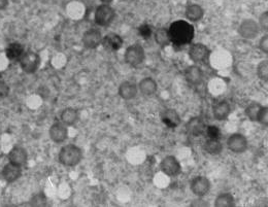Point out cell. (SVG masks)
<instances>
[{
    "label": "cell",
    "mask_w": 268,
    "mask_h": 207,
    "mask_svg": "<svg viewBox=\"0 0 268 207\" xmlns=\"http://www.w3.org/2000/svg\"><path fill=\"white\" fill-rule=\"evenodd\" d=\"M206 134L210 139H219L221 137V130L217 126H208Z\"/></svg>",
    "instance_id": "obj_30"
},
{
    "label": "cell",
    "mask_w": 268,
    "mask_h": 207,
    "mask_svg": "<svg viewBox=\"0 0 268 207\" xmlns=\"http://www.w3.org/2000/svg\"><path fill=\"white\" fill-rule=\"evenodd\" d=\"M257 74L261 81L267 83L268 82V61H262L257 67Z\"/></svg>",
    "instance_id": "obj_29"
},
{
    "label": "cell",
    "mask_w": 268,
    "mask_h": 207,
    "mask_svg": "<svg viewBox=\"0 0 268 207\" xmlns=\"http://www.w3.org/2000/svg\"><path fill=\"white\" fill-rule=\"evenodd\" d=\"M162 122L169 128H175L181 124V117L174 109H166L161 115Z\"/></svg>",
    "instance_id": "obj_20"
},
{
    "label": "cell",
    "mask_w": 268,
    "mask_h": 207,
    "mask_svg": "<svg viewBox=\"0 0 268 207\" xmlns=\"http://www.w3.org/2000/svg\"><path fill=\"white\" fill-rule=\"evenodd\" d=\"M204 150L206 153L210 154V155H219L221 154L222 149H223V145L222 143L219 141V139H208L203 146Z\"/></svg>",
    "instance_id": "obj_26"
},
{
    "label": "cell",
    "mask_w": 268,
    "mask_h": 207,
    "mask_svg": "<svg viewBox=\"0 0 268 207\" xmlns=\"http://www.w3.org/2000/svg\"><path fill=\"white\" fill-rule=\"evenodd\" d=\"M259 48L264 54L268 53V36L267 35H264L261 39L259 43Z\"/></svg>",
    "instance_id": "obj_35"
},
{
    "label": "cell",
    "mask_w": 268,
    "mask_h": 207,
    "mask_svg": "<svg viewBox=\"0 0 268 207\" xmlns=\"http://www.w3.org/2000/svg\"><path fill=\"white\" fill-rule=\"evenodd\" d=\"M24 53H25L24 47L19 43L10 44L6 49L7 58L11 61H20Z\"/></svg>",
    "instance_id": "obj_19"
},
{
    "label": "cell",
    "mask_w": 268,
    "mask_h": 207,
    "mask_svg": "<svg viewBox=\"0 0 268 207\" xmlns=\"http://www.w3.org/2000/svg\"><path fill=\"white\" fill-rule=\"evenodd\" d=\"M152 28L149 24H144V25H141L139 28H138V34L142 37V39H145V40H148L151 37L152 35Z\"/></svg>",
    "instance_id": "obj_32"
},
{
    "label": "cell",
    "mask_w": 268,
    "mask_h": 207,
    "mask_svg": "<svg viewBox=\"0 0 268 207\" xmlns=\"http://www.w3.org/2000/svg\"><path fill=\"white\" fill-rule=\"evenodd\" d=\"M262 106L259 104V103H257V102H253V103H251V104H249L247 107H246V109H245V115H246V117L249 119V120H251V121H257V116H258V112H259V110H260V108H261Z\"/></svg>",
    "instance_id": "obj_28"
},
{
    "label": "cell",
    "mask_w": 268,
    "mask_h": 207,
    "mask_svg": "<svg viewBox=\"0 0 268 207\" xmlns=\"http://www.w3.org/2000/svg\"><path fill=\"white\" fill-rule=\"evenodd\" d=\"M257 121L259 123H261L264 126H267L268 124V108L267 107H261L259 112H258V116H257Z\"/></svg>",
    "instance_id": "obj_31"
},
{
    "label": "cell",
    "mask_w": 268,
    "mask_h": 207,
    "mask_svg": "<svg viewBox=\"0 0 268 207\" xmlns=\"http://www.w3.org/2000/svg\"><path fill=\"white\" fill-rule=\"evenodd\" d=\"M210 50L202 44H194L189 49L190 59L198 64H205L209 60Z\"/></svg>",
    "instance_id": "obj_5"
},
{
    "label": "cell",
    "mask_w": 268,
    "mask_h": 207,
    "mask_svg": "<svg viewBox=\"0 0 268 207\" xmlns=\"http://www.w3.org/2000/svg\"><path fill=\"white\" fill-rule=\"evenodd\" d=\"M170 43L175 48H183L190 45L194 39V27L187 21L178 20L171 23L168 29Z\"/></svg>",
    "instance_id": "obj_1"
},
{
    "label": "cell",
    "mask_w": 268,
    "mask_h": 207,
    "mask_svg": "<svg viewBox=\"0 0 268 207\" xmlns=\"http://www.w3.org/2000/svg\"><path fill=\"white\" fill-rule=\"evenodd\" d=\"M22 175V170L21 167L15 165L13 163L7 164L4 169H3V176L8 182H14L17 179H19L20 176Z\"/></svg>",
    "instance_id": "obj_17"
},
{
    "label": "cell",
    "mask_w": 268,
    "mask_h": 207,
    "mask_svg": "<svg viewBox=\"0 0 268 207\" xmlns=\"http://www.w3.org/2000/svg\"><path fill=\"white\" fill-rule=\"evenodd\" d=\"M259 31V25L252 19H245L238 27V33L244 40L255 39V37L258 36Z\"/></svg>",
    "instance_id": "obj_7"
},
{
    "label": "cell",
    "mask_w": 268,
    "mask_h": 207,
    "mask_svg": "<svg viewBox=\"0 0 268 207\" xmlns=\"http://www.w3.org/2000/svg\"><path fill=\"white\" fill-rule=\"evenodd\" d=\"M83 159L82 149L75 144H67L63 146L59 153V161L64 166L73 167L78 165Z\"/></svg>",
    "instance_id": "obj_2"
},
{
    "label": "cell",
    "mask_w": 268,
    "mask_h": 207,
    "mask_svg": "<svg viewBox=\"0 0 268 207\" xmlns=\"http://www.w3.org/2000/svg\"><path fill=\"white\" fill-rule=\"evenodd\" d=\"M138 93L137 86L132 82H124L119 87V95L125 100H131Z\"/></svg>",
    "instance_id": "obj_16"
},
{
    "label": "cell",
    "mask_w": 268,
    "mask_h": 207,
    "mask_svg": "<svg viewBox=\"0 0 268 207\" xmlns=\"http://www.w3.org/2000/svg\"><path fill=\"white\" fill-rule=\"evenodd\" d=\"M158 86L157 83L151 79V78H146L144 80H141L139 85H138V90L142 95L145 96H152L157 92Z\"/></svg>",
    "instance_id": "obj_22"
},
{
    "label": "cell",
    "mask_w": 268,
    "mask_h": 207,
    "mask_svg": "<svg viewBox=\"0 0 268 207\" xmlns=\"http://www.w3.org/2000/svg\"><path fill=\"white\" fill-rule=\"evenodd\" d=\"M191 190L196 196L198 197L205 196L210 190V182L208 178L204 176L195 177L191 182Z\"/></svg>",
    "instance_id": "obj_11"
},
{
    "label": "cell",
    "mask_w": 268,
    "mask_h": 207,
    "mask_svg": "<svg viewBox=\"0 0 268 207\" xmlns=\"http://www.w3.org/2000/svg\"><path fill=\"white\" fill-rule=\"evenodd\" d=\"M161 170L168 176H176L181 173V165L173 156L165 157L160 164Z\"/></svg>",
    "instance_id": "obj_8"
},
{
    "label": "cell",
    "mask_w": 268,
    "mask_h": 207,
    "mask_svg": "<svg viewBox=\"0 0 268 207\" xmlns=\"http://www.w3.org/2000/svg\"><path fill=\"white\" fill-rule=\"evenodd\" d=\"M61 120L63 124L65 125H68V126L74 125L79 120V112L75 108H71V107L65 108L61 114Z\"/></svg>",
    "instance_id": "obj_24"
},
{
    "label": "cell",
    "mask_w": 268,
    "mask_h": 207,
    "mask_svg": "<svg viewBox=\"0 0 268 207\" xmlns=\"http://www.w3.org/2000/svg\"><path fill=\"white\" fill-rule=\"evenodd\" d=\"M259 25L262 30L267 32L268 30V12H264L259 18Z\"/></svg>",
    "instance_id": "obj_34"
},
{
    "label": "cell",
    "mask_w": 268,
    "mask_h": 207,
    "mask_svg": "<svg viewBox=\"0 0 268 207\" xmlns=\"http://www.w3.org/2000/svg\"><path fill=\"white\" fill-rule=\"evenodd\" d=\"M155 41L160 47H167L170 44V37L168 33V29L159 28L155 32Z\"/></svg>",
    "instance_id": "obj_25"
},
{
    "label": "cell",
    "mask_w": 268,
    "mask_h": 207,
    "mask_svg": "<svg viewBox=\"0 0 268 207\" xmlns=\"http://www.w3.org/2000/svg\"><path fill=\"white\" fill-rule=\"evenodd\" d=\"M19 62L23 71H25L26 73H33L39 69L41 64V58L39 54L32 51H28L24 53Z\"/></svg>",
    "instance_id": "obj_6"
},
{
    "label": "cell",
    "mask_w": 268,
    "mask_h": 207,
    "mask_svg": "<svg viewBox=\"0 0 268 207\" xmlns=\"http://www.w3.org/2000/svg\"><path fill=\"white\" fill-rule=\"evenodd\" d=\"M185 78L186 81L192 86H198L203 81V71L197 65L189 66L185 70Z\"/></svg>",
    "instance_id": "obj_13"
},
{
    "label": "cell",
    "mask_w": 268,
    "mask_h": 207,
    "mask_svg": "<svg viewBox=\"0 0 268 207\" xmlns=\"http://www.w3.org/2000/svg\"><path fill=\"white\" fill-rule=\"evenodd\" d=\"M116 17L115 10L109 5H101L99 6L94 15L95 23L101 27H107L112 24L114 19Z\"/></svg>",
    "instance_id": "obj_3"
},
{
    "label": "cell",
    "mask_w": 268,
    "mask_h": 207,
    "mask_svg": "<svg viewBox=\"0 0 268 207\" xmlns=\"http://www.w3.org/2000/svg\"><path fill=\"white\" fill-rule=\"evenodd\" d=\"M82 42L87 49H96L99 45H101L102 42L101 32L94 28L89 29L84 33Z\"/></svg>",
    "instance_id": "obj_9"
},
{
    "label": "cell",
    "mask_w": 268,
    "mask_h": 207,
    "mask_svg": "<svg viewBox=\"0 0 268 207\" xmlns=\"http://www.w3.org/2000/svg\"><path fill=\"white\" fill-rule=\"evenodd\" d=\"M145 57H146L145 50L139 45H133L128 47L124 55L125 62L131 67H137L138 65H140L144 62Z\"/></svg>",
    "instance_id": "obj_4"
},
{
    "label": "cell",
    "mask_w": 268,
    "mask_h": 207,
    "mask_svg": "<svg viewBox=\"0 0 268 207\" xmlns=\"http://www.w3.org/2000/svg\"><path fill=\"white\" fill-rule=\"evenodd\" d=\"M101 45L106 51L117 52L123 47V40L120 35L116 33H109L102 37Z\"/></svg>",
    "instance_id": "obj_12"
},
{
    "label": "cell",
    "mask_w": 268,
    "mask_h": 207,
    "mask_svg": "<svg viewBox=\"0 0 268 207\" xmlns=\"http://www.w3.org/2000/svg\"><path fill=\"white\" fill-rule=\"evenodd\" d=\"M9 6V0H0V11H4Z\"/></svg>",
    "instance_id": "obj_36"
},
{
    "label": "cell",
    "mask_w": 268,
    "mask_h": 207,
    "mask_svg": "<svg viewBox=\"0 0 268 207\" xmlns=\"http://www.w3.org/2000/svg\"><path fill=\"white\" fill-rule=\"evenodd\" d=\"M185 16L191 22H198L203 18L204 11L199 5L193 4V5H190L187 7Z\"/></svg>",
    "instance_id": "obj_23"
},
{
    "label": "cell",
    "mask_w": 268,
    "mask_h": 207,
    "mask_svg": "<svg viewBox=\"0 0 268 207\" xmlns=\"http://www.w3.org/2000/svg\"><path fill=\"white\" fill-rule=\"evenodd\" d=\"M50 137L54 142H63L67 136H68V131L65 126V124L61 123H55L53 124L52 127L50 128Z\"/></svg>",
    "instance_id": "obj_14"
},
{
    "label": "cell",
    "mask_w": 268,
    "mask_h": 207,
    "mask_svg": "<svg viewBox=\"0 0 268 207\" xmlns=\"http://www.w3.org/2000/svg\"><path fill=\"white\" fill-rule=\"evenodd\" d=\"M9 94H10L9 85L5 81L0 80V101L6 99L9 96Z\"/></svg>",
    "instance_id": "obj_33"
},
{
    "label": "cell",
    "mask_w": 268,
    "mask_h": 207,
    "mask_svg": "<svg viewBox=\"0 0 268 207\" xmlns=\"http://www.w3.org/2000/svg\"><path fill=\"white\" fill-rule=\"evenodd\" d=\"M227 145H228V148L232 150V152H234L236 154H241L247 149V140L243 135L239 133H235V134H232L228 138Z\"/></svg>",
    "instance_id": "obj_10"
},
{
    "label": "cell",
    "mask_w": 268,
    "mask_h": 207,
    "mask_svg": "<svg viewBox=\"0 0 268 207\" xmlns=\"http://www.w3.org/2000/svg\"><path fill=\"white\" fill-rule=\"evenodd\" d=\"M186 128H187V131L189 132V134H191L193 136H200L205 132V124L198 117L192 118L188 122Z\"/></svg>",
    "instance_id": "obj_18"
},
{
    "label": "cell",
    "mask_w": 268,
    "mask_h": 207,
    "mask_svg": "<svg viewBox=\"0 0 268 207\" xmlns=\"http://www.w3.org/2000/svg\"><path fill=\"white\" fill-rule=\"evenodd\" d=\"M214 205L218 207H229V206H234L235 202L233 199V196L229 193H224L221 194L217 197L216 201H214Z\"/></svg>",
    "instance_id": "obj_27"
},
{
    "label": "cell",
    "mask_w": 268,
    "mask_h": 207,
    "mask_svg": "<svg viewBox=\"0 0 268 207\" xmlns=\"http://www.w3.org/2000/svg\"><path fill=\"white\" fill-rule=\"evenodd\" d=\"M100 2H101V3H103V4H105V5H109V4L113 3L114 0H100Z\"/></svg>",
    "instance_id": "obj_37"
},
{
    "label": "cell",
    "mask_w": 268,
    "mask_h": 207,
    "mask_svg": "<svg viewBox=\"0 0 268 207\" xmlns=\"http://www.w3.org/2000/svg\"><path fill=\"white\" fill-rule=\"evenodd\" d=\"M27 158H28V155H27L26 149L21 146H17V145L14 146L11 152L9 153L10 162L20 167L27 163Z\"/></svg>",
    "instance_id": "obj_15"
},
{
    "label": "cell",
    "mask_w": 268,
    "mask_h": 207,
    "mask_svg": "<svg viewBox=\"0 0 268 207\" xmlns=\"http://www.w3.org/2000/svg\"><path fill=\"white\" fill-rule=\"evenodd\" d=\"M231 112L230 104L226 101H220L213 106V117L218 121L226 120Z\"/></svg>",
    "instance_id": "obj_21"
}]
</instances>
